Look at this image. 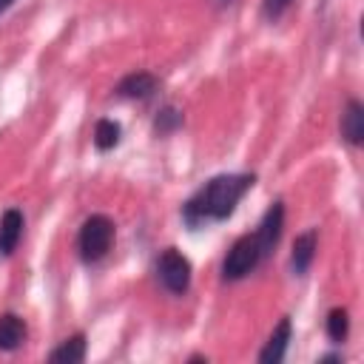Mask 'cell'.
<instances>
[{
    "mask_svg": "<svg viewBox=\"0 0 364 364\" xmlns=\"http://www.w3.org/2000/svg\"><path fill=\"white\" fill-rule=\"evenodd\" d=\"M253 173H225V176H213L202 191H196L182 216L191 228L202 225V222H213V219H228L239 199L247 193V188H253Z\"/></svg>",
    "mask_w": 364,
    "mask_h": 364,
    "instance_id": "cell-1",
    "label": "cell"
},
{
    "mask_svg": "<svg viewBox=\"0 0 364 364\" xmlns=\"http://www.w3.org/2000/svg\"><path fill=\"white\" fill-rule=\"evenodd\" d=\"M111 242H114V222L102 213H94L82 222L80 228V256L85 262H100L108 250H111Z\"/></svg>",
    "mask_w": 364,
    "mask_h": 364,
    "instance_id": "cell-2",
    "label": "cell"
},
{
    "mask_svg": "<svg viewBox=\"0 0 364 364\" xmlns=\"http://www.w3.org/2000/svg\"><path fill=\"white\" fill-rule=\"evenodd\" d=\"M259 262H262V253H259L256 233H247V236L236 239V245L230 247V253H228V259L222 264V273H225V279L236 282V279H245Z\"/></svg>",
    "mask_w": 364,
    "mask_h": 364,
    "instance_id": "cell-3",
    "label": "cell"
},
{
    "mask_svg": "<svg viewBox=\"0 0 364 364\" xmlns=\"http://www.w3.org/2000/svg\"><path fill=\"white\" fill-rule=\"evenodd\" d=\"M156 276H159V282H162L165 290H171V293L179 296L191 284V262L176 247H168V250H162V256L156 262Z\"/></svg>",
    "mask_w": 364,
    "mask_h": 364,
    "instance_id": "cell-4",
    "label": "cell"
},
{
    "mask_svg": "<svg viewBox=\"0 0 364 364\" xmlns=\"http://www.w3.org/2000/svg\"><path fill=\"white\" fill-rule=\"evenodd\" d=\"M282 225H284V208H282V202H276V205H270V210L264 213V219H262V225H259V230H256V242H259L262 259L270 256L273 247L279 245Z\"/></svg>",
    "mask_w": 364,
    "mask_h": 364,
    "instance_id": "cell-5",
    "label": "cell"
},
{
    "mask_svg": "<svg viewBox=\"0 0 364 364\" xmlns=\"http://www.w3.org/2000/svg\"><path fill=\"white\" fill-rule=\"evenodd\" d=\"M20 236H23V213L17 208H9L0 216V253L11 256L17 242H20Z\"/></svg>",
    "mask_w": 364,
    "mask_h": 364,
    "instance_id": "cell-6",
    "label": "cell"
},
{
    "mask_svg": "<svg viewBox=\"0 0 364 364\" xmlns=\"http://www.w3.org/2000/svg\"><path fill=\"white\" fill-rule=\"evenodd\" d=\"M156 91V80L154 74L148 71H136V74H128L119 85H117V94L125 97V100H145Z\"/></svg>",
    "mask_w": 364,
    "mask_h": 364,
    "instance_id": "cell-7",
    "label": "cell"
},
{
    "mask_svg": "<svg viewBox=\"0 0 364 364\" xmlns=\"http://www.w3.org/2000/svg\"><path fill=\"white\" fill-rule=\"evenodd\" d=\"M287 341H290V318H282V321L276 324V330L270 333L264 350L259 353V361H264V364H276V361H282L284 353H287Z\"/></svg>",
    "mask_w": 364,
    "mask_h": 364,
    "instance_id": "cell-8",
    "label": "cell"
},
{
    "mask_svg": "<svg viewBox=\"0 0 364 364\" xmlns=\"http://www.w3.org/2000/svg\"><path fill=\"white\" fill-rule=\"evenodd\" d=\"M341 134L350 145H361V139H364V105L358 100L347 102V111L341 119Z\"/></svg>",
    "mask_w": 364,
    "mask_h": 364,
    "instance_id": "cell-9",
    "label": "cell"
},
{
    "mask_svg": "<svg viewBox=\"0 0 364 364\" xmlns=\"http://www.w3.org/2000/svg\"><path fill=\"white\" fill-rule=\"evenodd\" d=\"M313 256H316V230H307L293 242V253H290L293 273H307V267L313 264Z\"/></svg>",
    "mask_w": 364,
    "mask_h": 364,
    "instance_id": "cell-10",
    "label": "cell"
},
{
    "mask_svg": "<svg viewBox=\"0 0 364 364\" xmlns=\"http://www.w3.org/2000/svg\"><path fill=\"white\" fill-rule=\"evenodd\" d=\"M26 338V324L20 316L6 313L0 316V350H17Z\"/></svg>",
    "mask_w": 364,
    "mask_h": 364,
    "instance_id": "cell-11",
    "label": "cell"
},
{
    "mask_svg": "<svg viewBox=\"0 0 364 364\" xmlns=\"http://www.w3.org/2000/svg\"><path fill=\"white\" fill-rule=\"evenodd\" d=\"M51 361H57V364H80L82 358H85V336L82 333H77V336H71V338H65L51 355H48Z\"/></svg>",
    "mask_w": 364,
    "mask_h": 364,
    "instance_id": "cell-12",
    "label": "cell"
},
{
    "mask_svg": "<svg viewBox=\"0 0 364 364\" xmlns=\"http://www.w3.org/2000/svg\"><path fill=\"white\" fill-rule=\"evenodd\" d=\"M117 142H119V122H114V119H100L97 128H94V145H97L100 151H111Z\"/></svg>",
    "mask_w": 364,
    "mask_h": 364,
    "instance_id": "cell-13",
    "label": "cell"
},
{
    "mask_svg": "<svg viewBox=\"0 0 364 364\" xmlns=\"http://www.w3.org/2000/svg\"><path fill=\"white\" fill-rule=\"evenodd\" d=\"M347 333H350V318H347V310L344 307H336V310H330V316H327V336L333 338V341H344L347 338Z\"/></svg>",
    "mask_w": 364,
    "mask_h": 364,
    "instance_id": "cell-14",
    "label": "cell"
},
{
    "mask_svg": "<svg viewBox=\"0 0 364 364\" xmlns=\"http://www.w3.org/2000/svg\"><path fill=\"white\" fill-rule=\"evenodd\" d=\"M176 125H182V114H179L176 108L159 111V117H156V122H154V128H156L159 134H168V131H173Z\"/></svg>",
    "mask_w": 364,
    "mask_h": 364,
    "instance_id": "cell-15",
    "label": "cell"
},
{
    "mask_svg": "<svg viewBox=\"0 0 364 364\" xmlns=\"http://www.w3.org/2000/svg\"><path fill=\"white\" fill-rule=\"evenodd\" d=\"M290 3H293V0H264L262 11H264V17H267V20H276L279 14H284V9H287Z\"/></svg>",
    "mask_w": 364,
    "mask_h": 364,
    "instance_id": "cell-16",
    "label": "cell"
},
{
    "mask_svg": "<svg viewBox=\"0 0 364 364\" xmlns=\"http://www.w3.org/2000/svg\"><path fill=\"white\" fill-rule=\"evenodd\" d=\"M11 3H14V0H0V11H6V9L11 6Z\"/></svg>",
    "mask_w": 364,
    "mask_h": 364,
    "instance_id": "cell-17",
    "label": "cell"
},
{
    "mask_svg": "<svg viewBox=\"0 0 364 364\" xmlns=\"http://www.w3.org/2000/svg\"><path fill=\"white\" fill-rule=\"evenodd\" d=\"M213 3H219V6H228V3H230V0H213Z\"/></svg>",
    "mask_w": 364,
    "mask_h": 364,
    "instance_id": "cell-18",
    "label": "cell"
}]
</instances>
